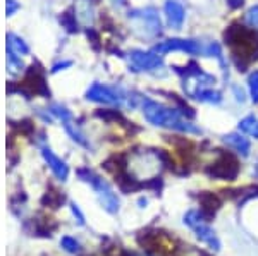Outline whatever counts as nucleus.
I'll return each mask as SVG.
<instances>
[{
  "instance_id": "nucleus-1",
  "label": "nucleus",
  "mask_w": 258,
  "mask_h": 256,
  "mask_svg": "<svg viewBox=\"0 0 258 256\" xmlns=\"http://www.w3.org/2000/svg\"><path fill=\"white\" fill-rule=\"evenodd\" d=\"M143 115L150 124H153V126L167 127V129L179 131V133H189V134L202 133L197 126L184 121L177 110L167 109V107L162 105V103L148 100V98L143 100Z\"/></svg>"
},
{
  "instance_id": "nucleus-2",
  "label": "nucleus",
  "mask_w": 258,
  "mask_h": 256,
  "mask_svg": "<svg viewBox=\"0 0 258 256\" xmlns=\"http://www.w3.org/2000/svg\"><path fill=\"white\" fill-rule=\"evenodd\" d=\"M78 176H80L85 183L93 186V189L98 193L100 203H102V206L107 210V212L109 213L119 212V198L114 191H112V188L107 181H103L102 177L93 174V172L88 170V168H80V170H78Z\"/></svg>"
},
{
  "instance_id": "nucleus-3",
  "label": "nucleus",
  "mask_w": 258,
  "mask_h": 256,
  "mask_svg": "<svg viewBox=\"0 0 258 256\" xmlns=\"http://www.w3.org/2000/svg\"><path fill=\"white\" fill-rule=\"evenodd\" d=\"M207 217L203 215V212H198V210H191L184 215V224L189 225L191 229L195 230L197 237L200 239L202 242H205L210 249L214 251H219L220 249V241L215 236V232L210 229L209 224H207Z\"/></svg>"
},
{
  "instance_id": "nucleus-4",
  "label": "nucleus",
  "mask_w": 258,
  "mask_h": 256,
  "mask_svg": "<svg viewBox=\"0 0 258 256\" xmlns=\"http://www.w3.org/2000/svg\"><path fill=\"white\" fill-rule=\"evenodd\" d=\"M207 174L215 179L222 181H234L239 174V162L234 155L222 153L214 163L207 168Z\"/></svg>"
},
{
  "instance_id": "nucleus-5",
  "label": "nucleus",
  "mask_w": 258,
  "mask_h": 256,
  "mask_svg": "<svg viewBox=\"0 0 258 256\" xmlns=\"http://www.w3.org/2000/svg\"><path fill=\"white\" fill-rule=\"evenodd\" d=\"M129 19H133L136 24H138L136 28H143V31L147 36H153V35H159L160 33V19L153 7L131 11L129 12Z\"/></svg>"
},
{
  "instance_id": "nucleus-6",
  "label": "nucleus",
  "mask_w": 258,
  "mask_h": 256,
  "mask_svg": "<svg viewBox=\"0 0 258 256\" xmlns=\"http://www.w3.org/2000/svg\"><path fill=\"white\" fill-rule=\"evenodd\" d=\"M153 52L155 53H169V52H188V53H198L202 52V47H200L198 41L195 40H179V38H172L167 41H162V43L155 45L153 47Z\"/></svg>"
},
{
  "instance_id": "nucleus-7",
  "label": "nucleus",
  "mask_w": 258,
  "mask_h": 256,
  "mask_svg": "<svg viewBox=\"0 0 258 256\" xmlns=\"http://www.w3.org/2000/svg\"><path fill=\"white\" fill-rule=\"evenodd\" d=\"M86 98L91 102H98V103H107V105H112V103H120L124 97L115 92V90L109 88V86H103L95 82L93 86L86 92Z\"/></svg>"
},
{
  "instance_id": "nucleus-8",
  "label": "nucleus",
  "mask_w": 258,
  "mask_h": 256,
  "mask_svg": "<svg viewBox=\"0 0 258 256\" xmlns=\"http://www.w3.org/2000/svg\"><path fill=\"white\" fill-rule=\"evenodd\" d=\"M129 57H131L133 64H135L138 69H143V71H152V69H157V67H160V65H162L160 57L157 55L155 52L131 50Z\"/></svg>"
},
{
  "instance_id": "nucleus-9",
  "label": "nucleus",
  "mask_w": 258,
  "mask_h": 256,
  "mask_svg": "<svg viewBox=\"0 0 258 256\" xmlns=\"http://www.w3.org/2000/svg\"><path fill=\"white\" fill-rule=\"evenodd\" d=\"M164 12H165V18H167V24L174 30H179L184 23L186 18V12L184 7L177 2V0H167L164 6Z\"/></svg>"
},
{
  "instance_id": "nucleus-10",
  "label": "nucleus",
  "mask_w": 258,
  "mask_h": 256,
  "mask_svg": "<svg viewBox=\"0 0 258 256\" xmlns=\"http://www.w3.org/2000/svg\"><path fill=\"white\" fill-rule=\"evenodd\" d=\"M24 88H28L30 93H36V95H43V97H48L50 90L47 88V82H45L43 76L38 71V67L33 65L31 71L28 72L26 79H24Z\"/></svg>"
},
{
  "instance_id": "nucleus-11",
  "label": "nucleus",
  "mask_w": 258,
  "mask_h": 256,
  "mask_svg": "<svg viewBox=\"0 0 258 256\" xmlns=\"http://www.w3.org/2000/svg\"><path fill=\"white\" fill-rule=\"evenodd\" d=\"M41 155H43L45 162L48 163V167L52 168V172L57 176V179L60 181H68V176H69V168L68 165H66L62 160L57 156L55 153H53L52 150H50L48 146H43L41 148Z\"/></svg>"
},
{
  "instance_id": "nucleus-12",
  "label": "nucleus",
  "mask_w": 258,
  "mask_h": 256,
  "mask_svg": "<svg viewBox=\"0 0 258 256\" xmlns=\"http://www.w3.org/2000/svg\"><path fill=\"white\" fill-rule=\"evenodd\" d=\"M198 201L200 205H202V212L203 215H205L207 218L214 217L215 212L220 208V200L217 195H214V193L210 191H203L198 195Z\"/></svg>"
},
{
  "instance_id": "nucleus-13",
  "label": "nucleus",
  "mask_w": 258,
  "mask_h": 256,
  "mask_svg": "<svg viewBox=\"0 0 258 256\" xmlns=\"http://www.w3.org/2000/svg\"><path fill=\"white\" fill-rule=\"evenodd\" d=\"M224 143L227 144V146H231L232 150H236L241 156H248L249 155V150H251V146H249V141L246 138H243L241 134H227L224 136Z\"/></svg>"
},
{
  "instance_id": "nucleus-14",
  "label": "nucleus",
  "mask_w": 258,
  "mask_h": 256,
  "mask_svg": "<svg viewBox=\"0 0 258 256\" xmlns=\"http://www.w3.org/2000/svg\"><path fill=\"white\" fill-rule=\"evenodd\" d=\"M7 50H9V53H12V55H26V53L30 52V48H28V45L24 43L19 36L9 33V35H7Z\"/></svg>"
},
{
  "instance_id": "nucleus-15",
  "label": "nucleus",
  "mask_w": 258,
  "mask_h": 256,
  "mask_svg": "<svg viewBox=\"0 0 258 256\" xmlns=\"http://www.w3.org/2000/svg\"><path fill=\"white\" fill-rule=\"evenodd\" d=\"M62 203H64V195L60 191H57V189H48L43 195V198H41V205L53 210L62 206Z\"/></svg>"
},
{
  "instance_id": "nucleus-16",
  "label": "nucleus",
  "mask_w": 258,
  "mask_h": 256,
  "mask_svg": "<svg viewBox=\"0 0 258 256\" xmlns=\"http://www.w3.org/2000/svg\"><path fill=\"white\" fill-rule=\"evenodd\" d=\"M195 98L200 102H209V103H219L222 100V95L219 92H214V90H209V88H197L193 93Z\"/></svg>"
},
{
  "instance_id": "nucleus-17",
  "label": "nucleus",
  "mask_w": 258,
  "mask_h": 256,
  "mask_svg": "<svg viewBox=\"0 0 258 256\" xmlns=\"http://www.w3.org/2000/svg\"><path fill=\"white\" fill-rule=\"evenodd\" d=\"M239 129L243 131V133L253 136V138H258V119L255 115H248V117H244L243 121L239 122Z\"/></svg>"
},
{
  "instance_id": "nucleus-18",
  "label": "nucleus",
  "mask_w": 258,
  "mask_h": 256,
  "mask_svg": "<svg viewBox=\"0 0 258 256\" xmlns=\"http://www.w3.org/2000/svg\"><path fill=\"white\" fill-rule=\"evenodd\" d=\"M64 127H66V133L71 136V139H73V141H76L78 144H81V146H85V148H90V143L86 141V138L80 133V129H78V127L74 126L73 122L66 121L64 122Z\"/></svg>"
},
{
  "instance_id": "nucleus-19",
  "label": "nucleus",
  "mask_w": 258,
  "mask_h": 256,
  "mask_svg": "<svg viewBox=\"0 0 258 256\" xmlns=\"http://www.w3.org/2000/svg\"><path fill=\"white\" fill-rule=\"evenodd\" d=\"M60 246L64 247V249L68 251V253H71V254H76L78 251L81 249L80 242H78L76 239H73V237H62Z\"/></svg>"
},
{
  "instance_id": "nucleus-20",
  "label": "nucleus",
  "mask_w": 258,
  "mask_h": 256,
  "mask_svg": "<svg viewBox=\"0 0 258 256\" xmlns=\"http://www.w3.org/2000/svg\"><path fill=\"white\" fill-rule=\"evenodd\" d=\"M62 24H64L66 28H68L69 31H78V21H76V16L73 14V12H66V14H62Z\"/></svg>"
},
{
  "instance_id": "nucleus-21",
  "label": "nucleus",
  "mask_w": 258,
  "mask_h": 256,
  "mask_svg": "<svg viewBox=\"0 0 258 256\" xmlns=\"http://www.w3.org/2000/svg\"><path fill=\"white\" fill-rule=\"evenodd\" d=\"M248 84H249V93H251L253 102L258 103V71H255L249 76Z\"/></svg>"
},
{
  "instance_id": "nucleus-22",
  "label": "nucleus",
  "mask_w": 258,
  "mask_h": 256,
  "mask_svg": "<svg viewBox=\"0 0 258 256\" xmlns=\"http://www.w3.org/2000/svg\"><path fill=\"white\" fill-rule=\"evenodd\" d=\"M50 112H52L53 115H57L59 119H62V121H71V112L66 107H62V105H52L50 107Z\"/></svg>"
},
{
  "instance_id": "nucleus-23",
  "label": "nucleus",
  "mask_w": 258,
  "mask_h": 256,
  "mask_svg": "<svg viewBox=\"0 0 258 256\" xmlns=\"http://www.w3.org/2000/svg\"><path fill=\"white\" fill-rule=\"evenodd\" d=\"M97 117L103 119V121H122V115L117 110H100L97 112Z\"/></svg>"
},
{
  "instance_id": "nucleus-24",
  "label": "nucleus",
  "mask_w": 258,
  "mask_h": 256,
  "mask_svg": "<svg viewBox=\"0 0 258 256\" xmlns=\"http://www.w3.org/2000/svg\"><path fill=\"white\" fill-rule=\"evenodd\" d=\"M246 21L253 28H258V6H253L251 9L246 12Z\"/></svg>"
},
{
  "instance_id": "nucleus-25",
  "label": "nucleus",
  "mask_w": 258,
  "mask_h": 256,
  "mask_svg": "<svg viewBox=\"0 0 258 256\" xmlns=\"http://www.w3.org/2000/svg\"><path fill=\"white\" fill-rule=\"evenodd\" d=\"M71 212H73L74 218H76V222L80 225H85V215H83V212L80 210V206H78L74 201H71Z\"/></svg>"
},
{
  "instance_id": "nucleus-26",
  "label": "nucleus",
  "mask_w": 258,
  "mask_h": 256,
  "mask_svg": "<svg viewBox=\"0 0 258 256\" xmlns=\"http://www.w3.org/2000/svg\"><path fill=\"white\" fill-rule=\"evenodd\" d=\"M19 9V4L16 2V0H7V6H6V12H7V16H12L16 11Z\"/></svg>"
},
{
  "instance_id": "nucleus-27",
  "label": "nucleus",
  "mask_w": 258,
  "mask_h": 256,
  "mask_svg": "<svg viewBox=\"0 0 258 256\" xmlns=\"http://www.w3.org/2000/svg\"><path fill=\"white\" fill-rule=\"evenodd\" d=\"M69 65H71V62H69V60H68V62H62V64L53 65L52 71H53V72H57V71H60V69H64V67H69Z\"/></svg>"
},
{
  "instance_id": "nucleus-28",
  "label": "nucleus",
  "mask_w": 258,
  "mask_h": 256,
  "mask_svg": "<svg viewBox=\"0 0 258 256\" xmlns=\"http://www.w3.org/2000/svg\"><path fill=\"white\" fill-rule=\"evenodd\" d=\"M234 93H236V98H238L239 102H244V93H243V90L239 92L238 86H234Z\"/></svg>"
},
{
  "instance_id": "nucleus-29",
  "label": "nucleus",
  "mask_w": 258,
  "mask_h": 256,
  "mask_svg": "<svg viewBox=\"0 0 258 256\" xmlns=\"http://www.w3.org/2000/svg\"><path fill=\"white\" fill-rule=\"evenodd\" d=\"M229 2H231L232 7H238V6H241V4H243V0H229Z\"/></svg>"
},
{
  "instance_id": "nucleus-30",
  "label": "nucleus",
  "mask_w": 258,
  "mask_h": 256,
  "mask_svg": "<svg viewBox=\"0 0 258 256\" xmlns=\"http://www.w3.org/2000/svg\"><path fill=\"white\" fill-rule=\"evenodd\" d=\"M147 203H148V200H147V198H141V200L138 201V205L141 206V208H143V206L147 205Z\"/></svg>"
},
{
  "instance_id": "nucleus-31",
  "label": "nucleus",
  "mask_w": 258,
  "mask_h": 256,
  "mask_svg": "<svg viewBox=\"0 0 258 256\" xmlns=\"http://www.w3.org/2000/svg\"><path fill=\"white\" fill-rule=\"evenodd\" d=\"M115 4H117V6H124V2H126V0H114Z\"/></svg>"
},
{
  "instance_id": "nucleus-32",
  "label": "nucleus",
  "mask_w": 258,
  "mask_h": 256,
  "mask_svg": "<svg viewBox=\"0 0 258 256\" xmlns=\"http://www.w3.org/2000/svg\"><path fill=\"white\" fill-rule=\"evenodd\" d=\"M255 176L258 177V163H256V168H255Z\"/></svg>"
},
{
  "instance_id": "nucleus-33",
  "label": "nucleus",
  "mask_w": 258,
  "mask_h": 256,
  "mask_svg": "<svg viewBox=\"0 0 258 256\" xmlns=\"http://www.w3.org/2000/svg\"><path fill=\"white\" fill-rule=\"evenodd\" d=\"M120 256H129L127 253H122V254H120Z\"/></svg>"
}]
</instances>
